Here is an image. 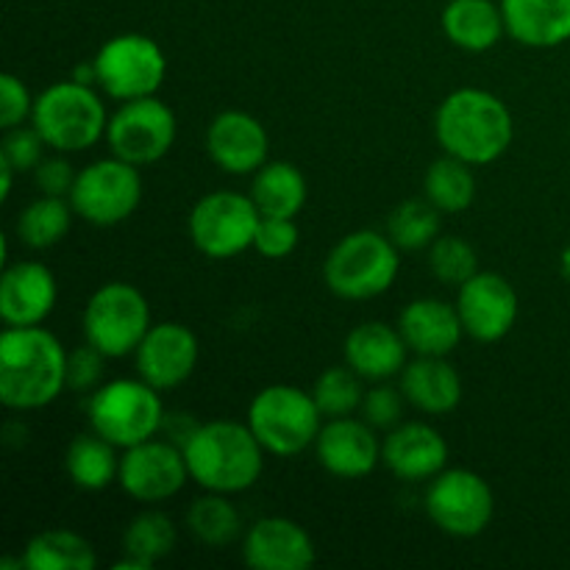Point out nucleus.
Returning a JSON list of instances; mask_svg holds the SVG:
<instances>
[{
	"mask_svg": "<svg viewBox=\"0 0 570 570\" xmlns=\"http://www.w3.org/2000/svg\"><path fill=\"white\" fill-rule=\"evenodd\" d=\"M243 560L254 570H304L315 562V543L289 518H262L245 534Z\"/></svg>",
	"mask_w": 570,
	"mask_h": 570,
	"instance_id": "nucleus-19",
	"label": "nucleus"
},
{
	"mask_svg": "<svg viewBox=\"0 0 570 570\" xmlns=\"http://www.w3.org/2000/svg\"><path fill=\"white\" fill-rule=\"evenodd\" d=\"M315 451L321 465L332 476L340 479L367 476L379 465V456H382L371 423L354 421L351 415L332 417V423L323 426L321 434H317Z\"/></svg>",
	"mask_w": 570,
	"mask_h": 570,
	"instance_id": "nucleus-18",
	"label": "nucleus"
},
{
	"mask_svg": "<svg viewBox=\"0 0 570 570\" xmlns=\"http://www.w3.org/2000/svg\"><path fill=\"white\" fill-rule=\"evenodd\" d=\"M406 340L387 323H362L345 340V362L362 379L387 382L406 365Z\"/></svg>",
	"mask_w": 570,
	"mask_h": 570,
	"instance_id": "nucleus-23",
	"label": "nucleus"
},
{
	"mask_svg": "<svg viewBox=\"0 0 570 570\" xmlns=\"http://www.w3.org/2000/svg\"><path fill=\"white\" fill-rule=\"evenodd\" d=\"M45 139L37 128H22L14 126L6 131L3 139V148H0V159L6 165L14 167L17 173H26V170H37V165L42 161V148H45Z\"/></svg>",
	"mask_w": 570,
	"mask_h": 570,
	"instance_id": "nucleus-37",
	"label": "nucleus"
},
{
	"mask_svg": "<svg viewBox=\"0 0 570 570\" xmlns=\"http://www.w3.org/2000/svg\"><path fill=\"white\" fill-rule=\"evenodd\" d=\"M72 215H76L72 204H67L65 198L42 195L33 204H28L22 215L17 217V237H20L22 245L33 250L53 248L70 232Z\"/></svg>",
	"mask_w": 570,
	"mask_h": 570,
	"instance_id": "nucleus-32",
	"label": "nucleus"
},
{
	"mask_svg": "<svg viewBox=\"0 0 570 570\" xmlns=\"http://www.w3.org/2000/svg\"><path fill=\"white\" fill-rule=\"evenodd\" d=\"M401 390L390 387V384H379V387L367 390L365 401H362V410H365V421L371 423L373 429H390L399 423L401 417Z\"/></svg>",
	"mask_w": 570,
	"mask_h": 570,
	"instance_id": "nucleus-41",
	"label": "nucleus"
},
{
	"mask_svg": "<svg viewBox=\"0 0 570 570\" xmlns=\"http://www.w3.org/2000/svg\"><path fill=\"white\" fill-rule=\"evenodd\" d=\"M176 134V115H173L170 106L161 104L154 95L126 100L106 126L111 154L137 167L154 165L161 156L170 154Z\"/></svg>",
	"mask_w": 570,
	"mask_h": 570,
	"instance_id": "nucleus-12",
	"label": "nucleus"
},
{
	"mask_svg": "<svg viewBox=\"0 0 570 570\" xmlns=\"http://www.w3.org/2000/svg\"><path fill=\"white\" fill-rule=\"evenodd\" d=\"M189 476L209 493H243L262 476V451L250 426L237 421H212L195 429L184 445Z\"/></svg>",
	"mask_w": 570,
	"mask_h": 570,
	"instance_id": "nucleus-3",
	"label": "nucleus"
},
{
	"mask_svg": "<svg viewBox=\"0 0 570 570\" xmlns=\"http://www.w3.org/2000/svg\"><path fill=\"white\" fill-rule=\"evenodd\" d=\"M401 271L399 245L379 232H354L326 256L323 278L345 301H367L387 293Z\"/></svg>",
	"mask_w": 570,
	"mask_h": 570,
	"instance_id": "nucleus-4",
	"label": "nucleus"
},
{
	"mask_svg": "<svg viewBox=\"0 0 570 570\" xmlns=\"http://www.w3.org/2000/svg\"><path fill=\"white\" fill-rule=\"evenodd\" d=\"M456 312L479 343H499L518 321V293L501 273H476L460 287Z\"/></svg>",
	"mask_w": 570,
	"mask_h": 570,
	"instance_id": "nucleus-15",
	"label": "nucleus"
},
{
	"mask_svg": "<svg viewBox=\"0 0 570 570\" xmlns=\"http://www.w3.org/2000/svg\"><path fill=\"white\" fill-rule=\"evenodd\" d=\"M443 31L456 48L482 53L507 33L504 11L493 0H451L443 9Z\"/></svg>",
	"mask_w": 570,
	"mask_h": 570,
	"instance_id": "nucleus-26",
	"label": "nucleus"
},
{
	"mask_svg": "<svg viewBox=\"0 0 570 570\" xmlns=\"http://www.w3.org/2000/svg\"><path fill=\"white\" fill-rule=\"evenodd\" d=\"M250 198L262 217H295L306 204V178L289 161H267L256 170Z\"/></svg>",
	"mask_w": 570,
	"mask_h": 570,
	"instance_id": "nucleus-27",
	"label": "nucleus"
},
{
	"mask_svg": "<svg viewBox=\"0 0 570 570\" xmlns=\"http://www.w3.org/2000/svg\"><path fill=\"white\" fill-rule=\"evenodd\" d=\"M259 220L254 198L217 189L204 195L189 212V237L209 259H232L254 245Z\"/></svg>",
	"mask_w": 570,
	"mask_h": 570,
	"instance_id": "nucleus-10",
	"label": "nucleus"
},
{
	"mask_svg": "<svg viewBox=\"0 0 570 570\" xmlns=\"http://www.w3.org/2000/svg\"><path fill=\"white\" fill-rule=\"evenodd\" d=\"M150 328V309L145 295L126 282H109L89 298L83 309L87 343L111 360L128 356L139 348Z\"/></svg>",
	"mask_w": 570,
	"mask_h": 570,
	"instance_id": "nucleus-8",
	"label": "nucleus"
},
{
	"mask_svg": "<svg viewBox=\"0 0 570 570\" xmlns=\"http://www.w3.org/2000/svg\"><path fill=\"white\" fill-rule=\"evenodd\" d=\"M31 126L42 134L48 148L78 154L106 134V106L92 87L78 81H59L33 100Z\"/></svg>",
	"mask_w": 570,
	"mask_h": 570,
	"instance_id": "nucleus-5",
	"label": "nucleus"
},
{
	"mask_svg": "<svg viewBox=\"0 0 570 570\" xmlns=\"http://www.w3.org/2000/svg\"><path fill=\"white\" fill-rule=\"evenodd\" d=\"M115 449L117 445L100 438L98 432L72 438L65 454V468L70 473L72 484L81 490H89V493H98V490L109 488L111 479L120 473V460H117Z\"/></svg>",
	"mask_w": 570,
	"mask_h": 570,
	"instance_id": "nucleus-29",
	"label": "nucleus"
},
{
	"mask_svg": "<svg viewBox=\"0 0 570 570\" xmlns=\"http://www.w3.org/2000/svg\"><path fill=\"white\" fill-rule=\"evenodd\" d=\"M56 278L39 262H14L0 278V317L6 326H39L56 306Z\"/></svg>",
	"mask_w": 570,
	"mask_h": 570,
	"instance_id": "nucleus-20",
	"label": "nucleus"
},
{
	"mask_svg": "<svg viewBox=\"0 0 570 570\" xmlns=\"http://www.w3.org/2000/svg\"><path fill=\"white\" fill-rule=\"evenodd\" d=\"M560 267H562V276L568 278L570 282V245L566 250H562V262H560Z\"/></svg>",
	"mask_w": 570,
	"mask_h": 570,
	"instance_id": "nucleus-45",
	"label": "nucleus"
},
{
	"mask_svg": "<svg viewBox=\"0 0 570 570\" xmlns=\"http://www.w3.org/2000/svg\"><path fill=\"white\" fill-rule=\"evenodd\" d=\"M382 460L393 476L404 479V482H423V479H434L440 471H445L449 443L429 423H401L384 440Z\"/></svg>",
	"mask_w": 570,
	"mask_h": 570,
	"instance_id": "nucleus-21",
	"label": "nucleus"
},
{
	"mask_svg": "<svg viewBox=\"0 0 570 570\" xmlns=\"http://www.w3.org/2000/svg\"><path fill=\"white\" fill-rule=\"evenodd\" d=\"M89 426L117 449H131L156 438L165 423L159 390L148 382L117 379L104 384L89 399Z\"/></svg>",
	"mask_w": 570,
	"mask_h": 570,
	"instance_id": "nucleus-6",
	"label": "nucleus"
},
{
	"mask_svg": "<svg viewBox=\"0 0 570 570\" xmlns=\"http://www.w3.org/2000/svg\"><path fill=\"white\" fill-rule=\"evenodd\" d=\"M426 512L445 534L476 538L493 521V490L473 471H440L426 490Z\"/></svg>",
	"mask_w": 570,
	"mask_h": 570,
	"instance_id": "nucleus-13",
	"label": "nucleus"
},
{
	"mask_svg": "<svg viewBox=\"0 0 570 570\" xmlns=\"http://www.w3.org/2000/svg\"><path fill=\"white\" fill-rule=\"evenodd\" d=\"M33 111V100L28 95L26 83L20 81L11 72H3L0 76V126L9 131V128L22 126L28 115Z\"/></svg>",
	"mask_w": 570,
	"mask_h": 570,
	"instance_id": "nucleus-40",
	"label": "nucleus"
},
{
	"mask_svg": "<svg viewBox=\"0 0 570 570\" xmlns=\"http://www.w3.org/2000/svg\"><path fill=\"white\" fill-rule=\"evenodd\" d=\"M429 267H432L434 278L443 284H462L479 273L476 250L460 237H438L429 250Z\"/></svg>",
	"mask_w": 570,
	"mask_h": 570,
	"instance_id": "nucleus-36",
	"label": "nucleus"
},
{
	"mask_svg": "<svg viewBox=\"0 0 570 570\" xmlns=\"http://www.w3.org/2000/svg\"><path fill=\"white\" fill-rule=\"evenodd\" d=\"M187 527L195 534V540L212 546V549L234 543L243 532L237 507L226 499V493H209L204 499L193 501L187 512Z\"/></svg>",
	"mask_w": 570,
	"mask_h": 570,
	"instance_id": "nucleus-33",
	"label": "nucleus"
},
{
	"mask_svg": "<svg viewBox=\"0 0 570 570\" xmlns=\"http://www.w3.org/2000/svg\"><path fill=\"white\" fill-rule=\"evenodd\" d=\"M122 549H126V560L117 562L120 570H148L154 562L165 560L173 549H176V527L165 512H139L131 523H128L126 534H122Z\"/></svg>",
	"mask_w": 570,
	"mask_h": 570,
	"instance_id": "nucleus-28",
	"label": "nucleus"
},
{
	"mask_svg": "<svg viewBox=\"0 0 570 570\" xmlns=\"http://www.w3.org/2000/svg\"><path fill=\"white\" fill-rule=\"evenodd\" d=\"M67 198L81 220L92 226H117L137 212L142 200V178L137 165L111 156L83 167Z\"/></svg>",
	"mask_w": 570,
	"mask_h": 570,
	"instance_id": "nucleus-9",
	"label": "nucleus"
},
{
	"mask_svg": "<svg viewBox=\"0 0 570 570\" xmlns=\"http://www.w3.org/2000/svg\"><path fill=\"white\" fill-rule=\"evenodd\" d=\"M401 393L426 415H449L462 401V379L445 356H421L404 367Z\"/></svg>",
	"mask_w": 570,
	"mask_h": 570,
	"instance_id": "nucleus-25",
	"label": "nucleus"
},
{
	"mask_svg": "<svg viewBox=\"0 0 570 570\" xmlns=\"http://www.w3.org/2000/svg\"><path fill=\"white\" fill-rule=\"evenodd\" d=\"M187 476L189 468L181 445L154 438L126 449V454L120 456V473H117L122 490L145 504L173 499L187 484Z\"/></svg>",
	"mask_w": 570,
	"mask_h": 570,
	"instance_id": "nucleus-14",
	"label": "nucleus"
},
{
	"mask_svg": "<svg viewBox=\"0 0 570 570\" xmlns=\"http://www.w3.org/2000/svg\"><path fill=\"white\" fill-rule=\"evenodd\" d=\"M109 356L100 348H95L92 343L78 345L76 351L67 354V387L83 393V390L98 387L100 376H104V362Z\"/></svg>",
	"mask_w": 570,
	"mask_h": 570,
	"instance_id": "nucleus-39",
	"label": "nucleus"
},
{
	"mask_svg": "<svg viewBox=\"0 0 570 570\" xmlns=\"http://www.w3.org/2000/svg\"><path fill=\"white\" fill-rule=\"evenodd\" d=\"M298 245V228L293 217H262L256 228L254 248L267 259H284Z\"/></svg>",
	"mask_w": 570,
	"mask_h": 570,
	"instance_id": "nucleus-38",
	"label": "nucleus"
},
{
	"mask_svg": "<svg viewBox=\"0 0 570 570\" xmlns=\"http://www.w3.org/2000/svg\"><path fill=\"white\" fill-rule=\"evenodd\" d=\"M72 81L87 83V87L92 81H98V70H95V61H92V65H78L76 72H72Z\"/></svg>",
	"mask_w": 570,
	"mask_h": 570,
	"instance_id": "nucleus-43",
	"label": "nucleus"
},
{
	"mask_svg": "<svg viewBox=\"0 0 570 570\" xmlns=\"http://www.w3.org/2000/svg\"><path fill=\"white\" fill-rule=\"evenodd\" d=\"M440 215L443 212L432 204V200L412 198L395 206L393 215L387 220L390 239L399 245L401 250H421L432 245L440 237Z\"/></svg>",
	"mask_w": 570,
	"mask_h": 570,
	"instance_id": "nucleus-34",
	"label": "nucleus"
},
{
	"mask_svg": "<svg viewBox=\"0 0 570 570\" xmlns=\"http://www.w3.org/2000/svg\"><path fill=\"white\" fill-rule=\"evenodd\" d=\"M78 173H72V165L65 159H42L33 170V181H37L39 193L42 195H56V198H65L72 193V184H76Z\"/></svg>",
	"mask_w": 570,
	"mask_h": 570,
	"instance_id": "nucleus-42",
	"label": "nucleus"
},
{
	"mask_svg": "<svg viewBox=\"0 0 570 570\" xmlns=\"http://www.w3.org/2000/svg\"><path fill=\"white\" fill-rule=\"evenodd\" d=\"M440 148L468 165H490L512 145V115L507 104L484 89H456L434 115Z\"/></svg>",
	"mask_w": 570,
	"mask_h": 570,
	"instance_id": "nucleus-2",
	"label": "nucleus"
},
{
	"mask_svg": "<svg viewBox=\"0 0 570 570\" xmlns=\"http://www.w3.org/2000/svg\"><path fill=\"white\" fill-rule=\"evenodd\" d=\"M321 417L312 393L289 384H273L256 393L248 410V426L265 451L295 456L309 449L321 434Z\"/></svg>",
	"mask_w": 570,
	"mask_h": 570,
	"instance_id": "nucleus-7",
	"label": "nucleus"
},
{
	"mask_svg": "<svg viewBox=\"0 0 570 570\" xmlns=\"http://www.w3.org/2000/svg\"><path fill=\"white\" fill-rule=\"evenodd\" d=\"M206 148L220 170L245 176L267 165L271 137L265 126L248 111H223L206 131Z\"/></svg>",
	"mask_w": 570,
	"mask_h": 570,
	"instance_id": "nucleus-17",
	"label": "nucleus"
},
{
	"mask_svg": "<svg viewBox=\"0 0 570 570\" xmlns=\"http://www.w3.org/2000/svg\"><path fill=\"white\" fill-rule=\"evenodd\" d=\"M14 167H11V165H6V161L3 159H0V176H3V187H0V198H9V195H11V178H14Z\"/></svg>",
	"mask_w": 570,
	"mask_h": 570,
	"instance_id": "nucleus-44",
	"label": "nucleus"
},
{
	"mask_svg": "<svg viewBox=\"0 0 570 570\" xmlns=\"http://www.w3.org/2000/svg\"><path fill=\"white\" fill-rule=\"evenodd\" d=\"M399 332L415 354L449 356L460 345L465 326L456 306L440 298H421L401 312Z\"/></svg>",
	"mask_w": 570,
	"mask_h": 570,
	"instance_id": "nucleus-22",
	"label": "nucleus"
},
{
	"mask_svg": "<svg viewBox=\"0 0 570 570\" xmlns=\"http://www.w3.org/2000/svg\"><path fill=\"white\" fill-rule=\"evenodd\" d=\"M98 83L117 100L148 98L161 87L167 59L159 45L145 33L111 37L95 56Z\"/></svg>",
	"mask_w": 570,
	"mask_h": 570,
	"instance_id": "nucleus-11",
	"label": "nucleus"
},
{
	"mask_svg": "<svg viewBox=\"0 0 570 570\" xmlns=\"http://www.w3.org/2000/svg\"><path fill=\"white\" fill-rule=\"evenodd\" d=\"M95 562L92 543L67 529L39 532L22 554V566L28 570H92Z\"/></svg>",
	"mask_w": 570,
	"mask_h": 570,
	"instance_id": "nucleus-30",
	"label": "nucleus"
},
{
	"mask_svg": "<svg viewBox=\"0 0 570 570\" xmlns=\"http://www.w3.org/2000/svg\"><path fill=\"white\" fill-rule=\"evenodd\" d=\"M134 354L142 382L156 390H173L193 376L200 348L193 328L181 323H159L148 328Z\"/></svg>",
	"mask_w": 570,
	"mask_h": 570,
	"instance_id": "nucleus-16",
	"label": "nucleus"
},
{
	"mask_svg": "<svg viewBox=\"0 0 570 570\" xmlns=\"http://www.w3.org/2000/svg\"><path fill=\"white\" fill-rule=\"evenodd\" d=\"M67 387V351L39 326L0 334V401L9 410L48 406Z\"/></svg>",
	"mask_w": 570,
	"mask_h": 570,
	"instance_id": "nucleus-1",
	"label": "nucleus"
},
{
	"mask_svg": "<svg viewBox=\"0 0 570 570\" xmlns=\"http://www.w3.org/2000/svg\"><path fill=\"white\" fill-rule=\"evenodd\" d=\"M504 26L527 48H557L570 39V0H501Z\"/></svg>",
	"mask_w": 570,
	"mask_h": 570,
	"instance_id": "nucleus-24",
	"label": "nucleus"
},
{
	"mask_svg": "<svg viewBox=\"0 0 570 570\" xmlns=\"http://www.w3.org/2000/svg\"><path fill=\"white\" fill-rule=\"evenodd\" d=\"M317 410L326 417H345L365 401V390H362V376L354 367H328L321 373L312 390Z\"/></svg>",
	"mask_w": 570,
	"mask_h": 570,
	"instance_id": "nucleus-35",
	"label": "nucleus"
},
{
	"mask_svg": "<svg viewBox=\"0 0 570 570\" xmlns=\"http://www.w3.org/2000/svg\"><path fill=\"white\" fill-rule=\"evenodd\" d=\"M471 167L473 165H468V161L445 154L426 170L423 193L443 215L465 212L476 198V178H473Z\"/></svg>",
	"mask_w": 570,
	"mask_h": 570,
	"instance_id": "nucleus-31",
	"label": "nucleus"
}]
</instances>
